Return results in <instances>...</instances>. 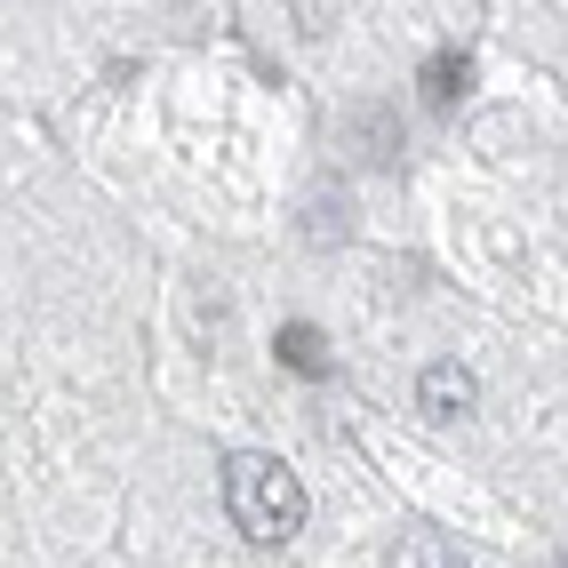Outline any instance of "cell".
Returning <instances> with one entry per match:
<instances>
[{"label":"cell","mask_w":568,"mask_h":568,"mask_svg":"<svg viewBox=\"0 0 568 568\" xmlns=\"http://www.w3.org/2000/svg\"><path fill=\"white\" fill-rule=\"evenodd\" d=\"M416 89H425L433 112H457V97L473 89V57H465V49H433L425 72H416Z\"/></svg>","instance_id":"3"},{"label":"cell","mask_w":568,"mask_h":568,"mask_svg":"<svg viewBox=\"0 0 568 568\" xmlns=\"http://www.w3.org/2000/svg\"><path fill=\"white\" fill-rule=\"evenodd\" d=\"M480 385H473V368L465 361H433L425 376H416V408L433 416V425H457V416H473Z\"/></svg>","instance_id":"2"},{"label":"cell","mask_w":568,"mask_h":568,"mask_svg":"<svg viewBox=\"0 0 568 568\" xmlns=\"http://www.w3.org/2000/svg\"><path fill=\"white\" fill-rule=\"evenodd\" d=\"M273 353H281V368H296V376H328V368H336L328 336H321L313 321H288V328L273 336Z\"/></svg>","instance_id":"4"},{"label":"cell","mask_w":568,"mask_h":568,"mask_svg":"<svg viewBox=\"0 0 568 568\" xmlns=\"http://www.w3.org/2000/svg\"><path fill=\"white\" fill-rule=\"evenodd\" d=\"M224 513H233V528L248 545L281 552L305 528V480L281 457H264V448H241V457H224Z\"/></svg>","instance_id":"1"},{"label":"cell","mask_w":568,"mask_h":568,"mask_svg":"<svg viewBox=\"0 0 568 568\" xmlns=\"http://www.w3.org/2000/svg\"><path fill=\"white\" fill-rule=\"evenodd\" d=\"M393 568H457V560H448L440 537H400V545H393Z\"/></svg>","instance_id":"5"},{"label":"cell","mask_w":568,"mask_h":568,"mask_svg":"<svg viewBox=\"0 0 568 568\" xmlns=\"http://www.w3.org/2000/svg\"><path fill=\"white\" fill-rule=\"evenodd\" d=\"M296 17H305V32H313V41L328 32V9H321V0H296Z\"/></svg>","instance_id":"6"},{"label":"cell","mask_w":568,"mask_h":568,"mask_svg":"<svg viewBox=\"0 0 568 568\" xmlns=\"http://www.w3.org/2000/svg\"><path fill=\"white\" fill-rule=\"evenodd\" d=\"M560 568H568V552H560Z\"/></svg>","instance_id":"7"}]
</instances>
